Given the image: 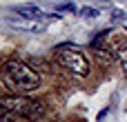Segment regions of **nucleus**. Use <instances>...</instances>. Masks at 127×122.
<instances>
[{"label": "nucleus", "mask_w": 127, "mask_h": 122, "mask_svg": "<svg viewBox=\"0 0 127 122\" xmlns=\"http://www.w3.org/2000/svg\"><path fill=\"white\" fill-rule=\"evenodd\" d=\"M2 122H18V120H11V118H9V111H4V118H2Z\"/></svg>", "instance_id": "nucleus-9"}, {"label": "nucleus", "mask_w": 127, "mask_h": 122, "mask_svg": "<svg viewBox=\"0 0 127 122\" xmlns=\"http://www.w3.org/2000/svg\"><path fill=\"white\" fill-rule=\"evenodd\" d=\"M74 9H76V7H74L71 2H65V4H58V7H56V11H74Z\"/></svg>", "instance_id": "nucleus-7"}, {"label": "nucleus", "mask_w": 127, "mask_h": 122, "mask_svg": "<svg viewBox=\"0 0 127 122\" xmlns=\"http://www.w3.org/2000/svg\"><path fill=\"white\" fill-rule=\"evenodd\" d=\"M11 11L18 13V16H22V18H42L40 9L33 7V4H20V7H13Z\"/></svg>", "instance_id": "nucleus-5"}, {"label": "nucleus", "mask_w": 127, "mask_h": 122, "mask_svg": "<svg viewBox=\"0 0 127 122\" xmlns=\"http://www.w3.org/2000/svg\"><path fill=\"white\" fill-rule=\"evenodd\" d=\"M56 60L65 69H69L71 73H76V76H87L89 73L87 58L83 53H78L76 49H56Z\"/></svg>", "instance_id": "nucleus-3"}, {"label": "nucleus", "mask_w": 127, "mask_h": 122, "mask_svg": "<svg viewBox=\"0 0 127 122\" xmlns=\"http://www.w3.org/2000/svg\"><path fill=\"white\" fill-rule=\"evenodd\" d=\"M7 22L13 29H18V31H33V33H40L47 27V20L45 18H22L18 13H9L7 16Z\"/></svg>", "instance_id": "nucleus-4"}, {"label": "nucleus", "mask_w": 127, "mask_h": 122, "mask_svg": "<svg viewBox=\"0 0 127 122\" xmlns=\"http://www.w3.org/2000/svg\"><path fill=\"white\" fill-rule=\"evenodd\" d=\"M2 109L9 111V113H16V116H25L29 120H38L45 116V102L42 100H36V98H27V96H4L0 100Z\"/></svg>", "instance_id": "nucleus-2"}, {"label": "nucleus", "mask_w": 127, "mask_h": 122, "mask_svg": "<svg viewBox=\"0 0 127 122\" xmlns=\"http://www.w3.org/2000/svg\"><path fill=\"white\" fill-rule=\"evenodd\" d=\"M123 16H125V13H123L121 9H114V13H112V18H114V20H121Z\"/></svg>", "instance_id": "nucleus-8"}, {"label": "nucleus", "mask_w": 127, "mask_h": 122, "mask_svg": "<svg viewBox=\"0 0 127 122\" xmlns=\"http://www.w3.org/2000/svg\"><path fill=\"white\" fill-rule=\"evenodd\" d=\"M4 87L16 91V93H27L40 87V76L25 62L18 60H9L4 64Z\"/></svg>", "instance_id": "nucleus-1"}, {"label": "nucleus", "mask_w": 127, "mask_h": 122, "mask_svg": "<svg viewBox=\"0 0 127 122\" xmlns=\"http://www.w3.org/2000/svg\"><path fill=\"white\" fill-rule=\"evenodd\" d=\"M80 16H83V18H96V16H98V11H96V9H92V7H83V9H80Z\"/></svg>", "instance_id": "nucleus-6"}]
</instances>
